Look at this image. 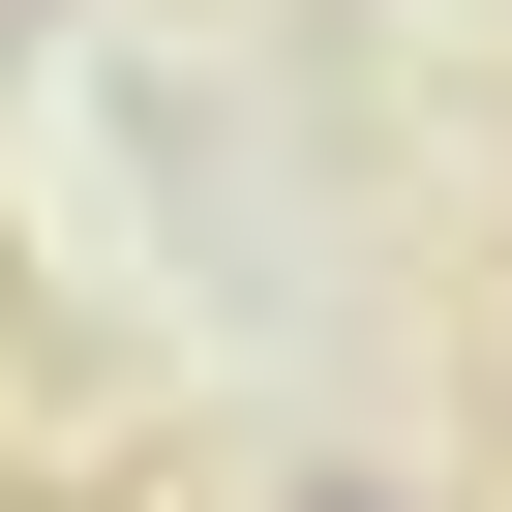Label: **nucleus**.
<instances>
[{
	"label": "nucleus",
	"mask_w": 512,
	"mask_h": 512,
	"mask_svg": "<svg viewBox=\"0 0 512 512\" xmlns=\"http://www.w3.org/2000/svg\"><path fill=\"white\" fill-rule=\"evenodd\" d=\"M302 512H392V482H302Z\"/></svg>",
	"instance_id": "f257e3e1"
}]
</instances>
